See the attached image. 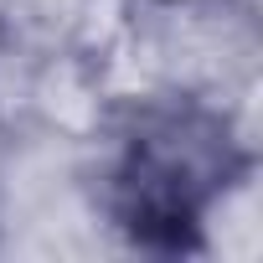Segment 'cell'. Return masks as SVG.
Masks as SVG:
<instances>
[{
    "instance_id": "cell-1",
    "label": "cell",
    "mask_w": 263,
    "mask_h": 263,
    "mask_svg": "<svg viewBox=\"0 0 263 263\" xmlns=\"http://www.w3.org/2000/svg\"><path fill=\"white\" fill-rule=\"evenodd\" d=\"M108 165V217L140 248L191 253L201 248L206 206L253 171V145L237 135L227 108L196 93H150L119 119Z\"/></svg>"
},
{
    "instance_id": "cell-2",
    "label": "cell",
    "mask_w": 263,
    "mask_h": 263,
    "mask_svg": "<svg viewBox=\"0 0 263 263\" xmlns=\"http://www.w3.org/2000/svg\"><path fill=\"white\" fill-rule=\"evenodd\" d=\"M145 6L150 11H206V6H232V0H145Z\"/></svg>"
}]
</instances>
